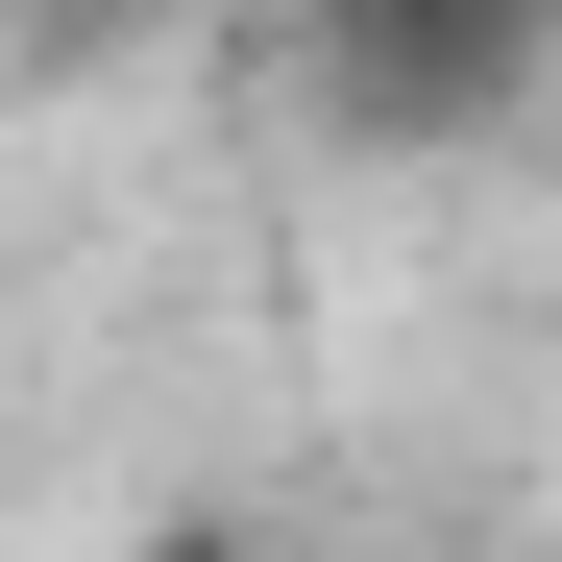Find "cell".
<instances>
[{"label": "cell", "instance_id": "1", "mask_svg": "<svg viewBox=\"0 0 562 562\" xmlns=\"http://www.w3.org/2000/svg\"><path fill=\"white\" fill-rule=\"evenodd\" d=\"M562 25V0H342V49H367V99H490V74Z\"/></svg>", "mask_w": 562, "mask_h": 562}]
</instances>
